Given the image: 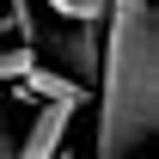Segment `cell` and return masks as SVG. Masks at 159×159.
<instances>
[{
  "instance_id": "2",
  "label": "cell",
  "mask_w": 159,
  "mask_h": 159,
  "mask_svg": "<svg viewBox=\"0 0 159 159\" xmlns=\"http://www.w3.org/2000/svg\"><path fill=\"white\" fill-rule=\"evenodd\" d=\"M37 55H49V67L86 92L98 80V25H55L49 37H37Z\"/></svg>"
},
{
  "instance_id": "4",
  "label": "cell",
  "mask_w": 159,
  "mask_h": 159,
  "mask_svg": "<svg viewBox=\"0 0 159 159\" xmlns=\"http://www.w3.org/2000/svg\"><path fill=\"white\" fill-rule=\"evenodd\" d=\"M12 92H19L25 104H49V98H67V104H86V92H80L67 74H55V67H31L25 80H12Z\"/></svg>"
},
{
  "instance_id": "3",
  "label": "cell",
  "mask_w": 159,
  "mask_h": 159,
  "mask_svg": "<svg viewBox=\"0 0 159 159\" xmlns=\"http://www.w3.org/2000/svg\"><path fill=\"white\" fill-rule=\"evenodd\" d=\"M74 116H80V104H67V98L37 104V116H31L25 141H12V159H55L61 147H67V129H74Z\"/></svg>"
},
{
  "instance_id": "7",
  "label": "cell",
  "mask_w": 159,
  "mask_h": 159,
  "mask_svg": "<svg viewBox=\"0 0 159 159\" xmlns=\"http://www.w3.org/2000/svg\"><path fill=\"white\" fill-rule=\"evenodd\" d=\"M0 159H12V135H6V122H0Z\"/></svg>"
},
{
  "instance_id": "8",
  "label": "cell",
  "mask_w": 159,
  "mask_h": 159,
  "mask_svg": "<svg viewBox=\"0 0 159 159\" xmlns=\"http://www.w3.org/2000/svg\"><path fill=\"white\" fill-rule=\"evenodd\" d=\"M55 159H74V153H67V147H61V153H55Z\"/></svg>"
},
{
  "instance_id": "1",
  "label": "cell",
  "mask_w": 159,
  "mask_h": 159,
  "mask_svg": "<svg viewBox=\"0 0 159 159\" xmlns=\"http://www.w3.org/2000/svg\"><path fill=\"white\" fill-rule=\"evenodd\" d=\"M98 129L92 159H141L159 135V12L153 0H110L98 25Z\"/></svg>"
},
{
  "instance_id": "5",
  "label": "cell",
  "mask_w": 159,
  "mask_h": 159,
  "mask_svg": "<svg viewBox=\"0 0 159 159\" xmlns=\"http://www.w3.org/2000/svg\"><path fill=\"white\" fill-rule=\"evenodd\" d=\"M43 6L61 25H104V12H110V0H43Z\"/></svg>"
},
{
  "instance_id": "6",
  "label": "cell",
  "mask_w": 159,
  "mask_h": 159,
  "mask_svg": "<svg viewBox=\"0 0 159 159\" xmlns=\"http://www.w3.org/2000/svg\"><path fill=\"white\" fill-rule=\"evenodd\" d=\"M31 67H37V49H31V43H0V86L25 80Z\"/></svg>"
}]
</instances>
